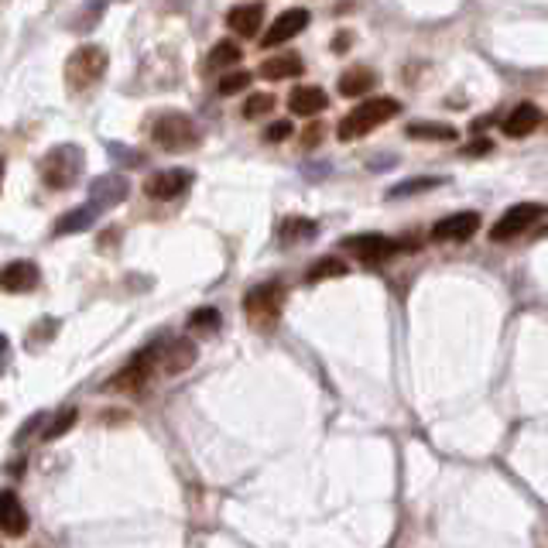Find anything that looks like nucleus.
<instances>
[{
  "instance_id": "obj_1",
  "label": "nucleus",
  "mask_w": 548,
  "mask_h": 548,
  "mask_svg": "<svg viewBox=\"0 0 548 548\" xmlns=\"http://www.w3.org/2000/svg\"><path fill=\"white\" fill-rule=\"evenodd\" d=\"M401 114V103L394 97H377V99H367V103H360L356 110H350L347 117L339 120V127H336V137L339 141H356V137H367L371 131H377L381 124H388L391 117Z\"/></svg>"
},
{
  "instance_id": "obj_2",
  "label": "nucleus",
  "mask_w": 548,
  "mask_h": 548,
  "mask_svg": "<svg viewBox=\"0 0 548 548\" xmlns=\"http://www.w3.org/2000/svg\"><path fill=\"white\" fill-rule=\"evenodd\" d=\"M86 168V151L79 144H56L41 158L39 172L48 189H73Z\"/></svg>"
},
{
  "instance_id": "obj_3",
  "label": "nucleus",
  "mask_w": 548,
  "mask_h": 548,
  "mask_svg": "<svg viewBox=\"0 0 548 548\" xmlns=\"http://www.w3.org/2000/svg\"><path fill=\"white\" fill-rule=\"evenodd\" d=\"M151 137L161 151H172V155H185V151H196L202 134H199L196 120L189 114H178V110H168L155 120L151 127Z\"/></svg>"
},
{
  "instance_id": "obj_4",
  "label": "nucleus",
  "mask_w": 548,
  "mask_h": 548,
  "mask_svg": "<svg viewBox=\"0 0 548 548\" xmlns=\"http://www.w3.org/2000/svg\"><path fill=\"white\" fill-rule=\"evenodd\" d=\"M107 65H110V56H107L103 45H79L76 52L65 59V86L73 93H86L103 79Z\"/></svg>"
},
{
  "instance_id": "obj_5",
  "label": "nucleus",
  "mask_w": 548,
  "mask_h": 548,
  "mask_svg": "<svg viewBox=\"0 0 548 548\" xmlns=\"http://www.w3.org/2000/svg\"><path fill=\"white\" fill-rule=\"evenodd\" d=\"M288 298V288L281 281H261L244 295V315L254 322L257 330H271L281 315V305Z\"/></svg>"
},
{
  "instance_id": "obj_6",
  "label": "nucleus",
  "mask_w": 548,
  "mask_h": 548,
  "mask_svg": "<svg viewBox=\"0 0 548 548\" xmlns=\"http://www.w3.org/2000/svg\"><path fill=\"white\" fill-rule=\"evenodd\" d=\"M542 216H545V206H542V202H518V206H510L508 213H504L501 219H497V223H493V230H490V240H493V244L514 240V236L525 234L528 227H535Z\"/></svg>"
},
{
  "instance_id": "obj_7",
  "label": "nucleus",
  "mask_w": 548,
  "mask_h": 548,
  "mask_svg": "<svg viewBox=\"0 0 548 548\" xmlns=\"http://www.w3.org/2000/svg\"><path fill=\"white\" fill-rule=\"evenodd\" d=\"M151 350H155V367H161L168 377L185 373L199 356L193 339H158V343H151Z\"/></svg>"
},
{
  "instance_id": "obj_8",
  "label": "nucleus",
  "mask_w": 548,
  "mask_h": 548,
  "mask_svg": "<svg viewBox=\"0 0 548 548\" xmlns=\"http://www.w3.org/2000/svg\"><path fill=\"white\" fill-rule=\"evenodd\" d=\"M151 373H155V350L148 347V350L134 353V356L127 360V367L107 381V391H124V394L141 391V388L151 381Z\"/></svg>"
},
{
  "instance_id": "obj_9",
  "label": "nucleus",
  "mask_w": 548,
  "mask_h": 548,
  "mask_svg": "<svg viewBox=\"0 0 548 548\" xmlns=\"http://www.w3.org/2000/svg\"><path fill=\"white\" fill-rule=\"evenodd\" d=\"M347 254H353L360 264H381V261H388V257L398 251V244H394L391 236L384 234H356V236H343V244H339Z\"/></svg>"
},
{
  "instance_id": "obj_10",
  "label": "nucleus",
  "mask_w": 548,
  "mask_h": 548,
  "mask_svg": "<svg viewBox=\"0 0 548 548\" xmlns=\"http://www.w3.org/2000/svg\"><path fill=\"white\" fill-rule=\"evenodd\" d=\"M127 196H131V182H127V176H120V172H107V176H99L90 182V206H93L97 213L114 210V206H120Z\"/></svg>"
},
{
  "instance_id": "obj_11",
  "label": "nucleus",
  "mask_w": 548,
  "mask_h": 548,
  "mask_svg": "<svg viewBox=\"0 0 548 548\" xmlns=\"http://www.w3.org/2000/svg\"><path fill=\"white\" fill-rule=\"evenodd\" d=\"M193 185V172L185 168H165V172H155V176L144 182V193L155 199V202H168V199H178L182 193H189Z\"/></svg>"
},
{
  "instance_id": "obj_12",
  "label": "nucleus",
  "mask_w": 548,
  "mask_h": 548,
  "mask_svg": "<svg viewBox=\"0 0 548 548\" xmlns=\"http://www.w3.org/2000/svg\"><path fill=\"white\" fill-rule=\"evenodd\" d=\"M309 21H313V14H309L305 7H292V11L278 14V21H274L271 28L264 31V39H261V45H264V48H274V45H285V41H292L295 35H302V31L309 28Z\"/></svg>"
},
{
  "instance_id": "obj_13",
  "label": "nucleus",
  "mask_w": 548,
  "mask_h": 548,
  "mask_svg": "<svg viewBox=\"0 0 548 548\" xmlns=\"http://www.w3.org/2000/svg\"><path fill=\"white\" fill-rule=\"evenodd\" d=\"M480 230V213H452L446 219H439L435 227H432V240H439V244H463V240H470L473 234Z\"/></svg>"
},
{
  "instance_id": "obj_14",
  "label": "nucleus",
  "mask_w": 548,
  "mask_h": 548,
  "mask_svg": "<svg viewBox=\"0 0 548 548\" xmlns=\"http://www.w3.org/2000/svg\"><path fill=\"white\" fill-rule=\"evenodd\" d=\"M41 281V271L35 261H14L0 271V292L7 295H24V292H35Z\"/></svg>"
},
{
  "instance_id": "obj_15",
  "label": "nucleus",
  "mask_w": 548,
  "mask_h": 548,
  "mask_svg": "<svg viewBox=\"0 0 548 548\" xmlns=\"http://www.w3.org/2000/svg\"><path fill=\"white\" fill-rule=\"evenodd\" d=\"M330 107V93L319 86H295L288 97V110L295 117H319Z\"/></svg>"
},
{
  "instance_id": "obj_16",
  "label": "nucleus",
  "mask_w": 548,
  "mask_h": 548,
  "mask_svg": "<svg viewBox=\"0 0 548 548\" xmlns=\"http://www.w3.org/2000/svg\"><path fill=\"white\" fill-rule=\"evenodd\" d=\"M227 24L234 28L240 39H254L257 31H261V24H264V4L254 0V4H236L230 7V14H227Z\"/></svg>"
},
{
  "instance_id": "obj_17",
  "label": "nucleus",
  "mask_w": 548,
  "mask_h": 548,
  "mask_svg": "<svg viewBox=\"0 0 548 548\" xmlns=\"http://www.w3.org/2000/svg\"><path fill=\"white\" fill-rule=\"evenodd\" d=\"M0 531L11 538H21L28 531V510L18 501V493H11V490L0 493Z\"/></svg>"
},
{
  "instance_id": "obj_18",
  "label": "nucleus",
  "mask_w": 548,
  "mask_h": 548,
  "mask_svg": "<svg viewBox=\"0 0 548 548\" xmlns=\"http://www.w3.org/2000/svg\"><path fill=\"white\" fill-rule=\"evenodd\" d=\"M538 124H542V110H538L535 103H518L508 117H504L501 127H504V134L508 137H528Z\"/></svg>"
},
{
  "instance_id": "obj_19",
  "label": "nucleus",
  "mask_w": 548,
  "mask_h": 548,
  "mask_svg": "<svg viewBox=\"0 0 548 548\" xmlns=\"http://www.w3.org/2000/svg\"><path fill=\"white\" fill-rule=\"evenodd\" d=\"M373 86H377V73L367 69V65H353V69H347V73L339 76V93L350 99L371 93Z\"/></svg>"
},
{
  "instance_id": "obj_20",
  "label": "nucleus",
  "mask_w": 548,
  "mask_h": 548,
  "mask_svg": "<svg viewBox=\"0 0 548 548\" xmlns=\"http://www.w3.org/2000/svg\"><path fill=\"white\" fill-rule=\"evenodd\" d=\"M99 219V213L86 202V206H76V210H69L65 216H59V223H56V236H69V234H82V230H90L93 223Z\"/></svg>"
},
{
  "instance_id": "obj_21",
  "label": "nucleus",
  "mask_w": 548,
  "mask_h": 548,
  "mask_svg": "<svg viewBox=\"0 0 548 548\" xmlns=\"http://www.w3.org/2000/svg\"><path fill=\"white\" fill-rule=\"evenodd\" d=\"M305 73V62L298 56H271V59L261 65V76L264 79H295Z\"/></svg>"
},
{
  "instance_id": "obj_22",
  "label": "nucleus",
  "mask_w": 548,
  "mask_h": 548,
  "mask_svg": "<svg viewBox=\"0 0 548 548\" xmlns=\"http://www.w3.org/2000/svg\"><path fill=\"white\" fill-rule=\"evenodd\" d=\"M405 134L415 141H456V127L452 124H435V120H415L405 127Z\"/></svg>"
},
{
  "instance_id": "obj_23",
  "label": "nucleus",
  "mask_w": 548,
  "mask_h": 548,
  "mask_svg": "<svg viewBox=\"0 0 548 548\" xmlns=\"http://www.w3.org/2000/svg\"><path fill=\"white\" fill-rule=\"evenodd\" d=\"M319 234L315 219H305V216H288L281 227H278V240L281 244H298V240H313Z\"/></svg>"
},
{
  "instance_id": "obj_24",
  "label": "nucleus",
  "mask_w": 548,
  "mask_h": 548,
  "mask_svg": "<svg viewBox=\"0 0 548 548\" xmlns=\"http://www.w3.org/2000/svg\"><path fill=\"white\" fill-rule=\"evenodd\" d=\"M350 271V264L343 261V257H319L313 268L305 271V281L309 285H319V281H330V278H343V274Z\"/></svg>"
},
{
  "instance_id": "obj_25",
  "label": "nucleus",
  "mask_w": 548,
  "mask_h": 548,
  "mask_svg": "<svg viewBox=\"0 0 548 548\" xmlns=\"http://www.w3.org/2000/svg\"><path fill=\"white\" fill-rule=\"evenodd\" d=\"M240 45L236 41H216L213 52H210V59H206V73H219V69H230L240 62Z\"/></svg>"
},
{
  "instance_id": "obj_26",
  "label": "nucleus",
  "mask_w": 548,
  "mask_h": 548,
  "mask_svg": "<svg viewBox=\"0 0 548 548\" xmlns=\"http://www.w3.org/2000/svg\"><path fill=\"white\" fill-rule=\"evenodd\" d=\"M442 178L435 176H425V178H405L398 182L394 189H388V199H405V196H418V193H429V189H439Z\"/></svg>"
},
{
  "instance_id": "obj_27",
  "label": "nucleus",
  "mask_w": 548,
  "mask_h": 548,
  "mask_svg": "<svg viewBox=\"0 0 548 548\" xmlns=\"http://www.w3.org/2000/svg\"><path fill=\"white\" fill-rule=\"evenodd\" d=\"M274 107H278V99L271 93H251L247 103H244V117L247 120H257V117H268Z\"/></svg>"
},
{
  "instance_id": "obj_28",
  "label": "nucleus",
  "mask_w": 548,
  "mask_h": 548,
  "mask_svg": "<svg viewBox=\"0 0 548 548\" xmlns=\"http://www.w3.org/2000/svg\"><path fill=\"white\" fill-rule=\"evenodd\" d=\"M251 82H254L251 73H223V79H219V93H223V97H236V93L251 90Z\"/></svg>"
},
{
  "instance_id": "obj_29",
  "label": "nucleus",
  "mask_w": 548,
  "mask_h": 548,
  "mask_svg": "<svg viewBox=\"0 0 548 548\" xmlns=\"http://www.w3.org/2000/svg\"><path fill=\"white\" fill-rule=\"evenodd\" d=\"M99 18H103V0H90V11L82 7L76 18H73V24H69V31H90Z\"/></svg>"
},
{
  "instance_id": "obj_30",
  "label": "nucleus",
  "mask_w": 548,
  "mask_h": 548,
  "mask_svg": "<svg viewBox=\"0 0 548 548\" xmlns=\"http://www.w3.org/2000/svg\"><path fill=\"white\" fill-rule=\"evenodd\" d=\"M76 418H79V411H76V408L59 411V415L52 418V425L45 429V439L52 442V439H59V435H65V432H69V429H73V425H76Z\"/></svg>"
},
{
  "instance_id": "obj_31",
  "label": "nucleus",
  "mask_w": 548,
  "mask_h": 548,
  "mask_svg": "<svg viewBox=\"0 0 548 548\" xmlns=\"http://www.w3.org/2000/svg\"><path fill=\"white\" fill-rule=\"evenodd\" d=\"M48 333H59V322H56V319H41L39 326L28 333V350H41V347L52 339Z\"/></svg>"
},
{
  "instance_id": "obj_32",
  "label": "nucleus",
  "mask_w": 548,
  "mask_h": 548,
  "mask_svg": "<svg viewBox=\"0 0 548 548\" xmlns=\"http://www.w3.org/2000/svg\"><path fill=\"white\" fill-rule=\"evenodd\" d=\"M219 326V313L216 309H196V313L189 315V330H216Z\"/></svg>"
},
{
  "instance_id": "obj_33",
  "label": "nucleus",
  "mask_w": 548,
  "mask_h": 548,
  "mask_svg": "<svg viewBox=\"0 0 548 548\" xmlns=\"http://www.w3.org/2000/svg\"><path fill=\"white\" fill-rule=\"evenodd\" d=\"M292 120H274L271 127H268V131H264V141H268V144H278V141H288V137H292Z\"/></svg>"
},
{
  "instance_id": "obj_34",
  "label": "nucleus",
  "mask_w": 548,
  "mask_h": 548,
  "mask_svg": "<svg viewBox=\"0 0 548 548\" xmlns=\"http://www.w3.org/2000/svg\"><path fill=\"white\" fill-rule=\"evenodd\" d=\"M322 131H326V127H322V124H313V127H309V131H305V134H302V141H305V144H309V148H313V144H319V141H322Z\"/></svg>"
},
{
  "instance_id": "obj_35",
  "label": "nucleus",
  "mask_w": 548,
  "mask_h": 548,
  "mask_svg": "<svg viewBox=\"0 0 548 548\" xmlns=\"http://www.w3.org/2000/svg\"><path fill=\"white\" fill-rule=\"evenodd\" d=\"M7 364H11V343H7V336L0 333V373L7 371Z\"/></svg>"
},
{
  "instance_id": "obj_36",
  "label": "nucleus",
  "mask_w": 548,
  "mask_h": 548,
  "mask_svg": "<svg viewBox=\"0 0 548 548\" xmlns=\"http://www.w3.org/2000/svg\"><path fill=\"white\" fill-rule=\"evenodd\" d=\"M490 151V141H476V144H467L463 155H487Z\"/></svg>"
},
{
  "instance_id": "obj_37",
  "label": "nucleus",
  "mask_w": 548,
  "mask_h": 548,
  "mask_svg": "<svg viewBox=\"0 0 548 548\" xmlns=\"http://www.w3.org/2000/svg\"><path fill=\"white\" fill-rule=\"evenodd\" d=\"M4 172H7V161H4V155H0V185H4Z\"/></svg>"
}]
</instances>
